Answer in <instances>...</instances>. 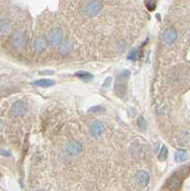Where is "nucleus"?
Instances as JSON below:
<instances>
[{"label": "nucleus", "mask_w": 190, "mask_h": 191, "mask_svg": "<svg viewBox=\"0 0 190 191\" xmlns=\"http://www.w3.org/2000/svg\"><path fill=\"white\" fill-rule=\"evenodd\" d=\"M102 10L101 1H89L84 7V13L88 16H96Z\"/></svg>", "instance_id": "f257e3e1"}, {"label": "nucleus", "mask_w": 190, "mask_h": 191, "mask_svg": "<svg viewBox=\"0 0 190 191\" xmlns=\"http://www.w3.org/2000/svg\"><path fill=\"white\" fill-rule=\"evenodd\" d=\"M65 149H66L67 153H68L69 155L77 156V155H79L81 153L82 146H81V144L77 142V140L71 139V140H69V142L66 143Z\"/></svg>", "instance_id": "f03ea898"}, {"label": "nucleus", "mask_w": 190, "mask_h": 191, "mask_svg": "<svg viewBox=\"0 0 190 191\" xmlns=\"http://www.w3.org/2000/svg\"><path fill=\"white\" fill-rule=\"evenodd\" d=\"M63 37V33L62 30L60 28H55V29L50 33V35L48 36V40L50 44L53 45V46H57V45L60 44L62 41Z\"/></svg>", "instance_id": "7ed1b4c3"}, {"label": "nucleus", "mask_w": 190, "mask_h": 191, "mask_svg": "<svg viewBox=\"0 0 190 191\" xmlns=\"http://www.w3.org/2000/svg\"><path fill=\"white\" fill-rule=\"evenodd\" d=\"M27 111H28V106L24 102H22V100L16 102L13 105V108H12V113L14 116H23L27 113Z\"/></svg>", "instance_id": "20e7f679"}, {"label": "nucleus", "mask_w": 190, "mask_h": 191, "mask_svg": "<svg viewBox=\"0 0 190 191\" xmlns=\"http://www.w3.org/2000/svg\"><path fill=\"white\" fill-rule=\"evenodd\" d=\"M178 37V33H177V31L175 29H173V28H169V29H166L164 32V35H163V39L164 41L166 43V44H173L176 39Z\"/></svg>", "instance_id": "39448f33"}, {"label": "nucleus", "mask_w": 190, "mask_h": 191, "mask_svg": "<svg viewBox=\"0 0 190 191\" xmlns=\"http://www.w3.org/2000/svg\"><path fill=\"white\" fill-rule=\"evenodd\" d=\"M149 179H150L149 173L145 170H139L136 174V182L138 183L139 186L142 187L146 186L149 183Z\"/></svg>", "instance_id": "423d86ee"}, {"label": "nucleus", "mask_w": 190, "mask_h": 191, "mask_svg": "<svg viewBox=\"0 0 190 191\" xmlns=\"http://www.w3.org/2000/svg\"><path fill=\"white\" fill-rule=\"evenodd\" d=\"M104 133V125L100 121H95L90 127V134L95 138H98Z\"/></svg>", "instance_id": "0eeeda50"}, {"label": "nucleus", "mask_w": 190, "mask_h": 191, "mask_svg": "<svg viewBox=\"0 0 190 191\" xmlns=\"http://www.w3.org/2000/svg\"><path fill=\"white\" fill-rule=\"evenodd\" d=\"M182 181L178 176L171 177L167 181V191H176L179 187L181 186Z\"/></svg>", "instance_id": "6e6552de"}, {"label": "nucleus", "mask_w": 190, "mask_h": 191, "mask_svg": "<svg viewBox=\"0 0 190 191\" xmlns=\"http://www.w3.org/2000/svg\"><path fill=\"white\" fill-rule=\"evenodd\" d=\"M73 49H74V42H73L71 39H67L66 41L61 43V45L58 48V51L61 54L66 55V54L71 53L73 51Z\"/></svg>", "instance_id": "1a4fd4ad"}, {"label": "nucleus", "mask_w": 190, "mask_h": 191, "mask_svg": "<svg viewBox=\"0 0 190 191\" xmlns=\"http://www.w3.org/2000/svg\"><path fill=\"white\" fill-rule=\"evenodd\" d=\"M24 42H25L24 36L20 32H15L13 36V43L14 46L20 48L24 45Z\"/></svg>", "instance_id": "9d476101"}, {"label": "nucleus", "mask_w": 190, "mask_h": 191, "mask_svg": "<svg viewBox=\"0 0 190 191\" xmlns=\"http://www.w3.org/2000/svg\"><path fill=\"white\" fill-rule=\"evenodd\" d=\"M33 84L39 87H50V86H54L55 84V81L53 80H50V78H41V80H37L36 81H33Z\"/></svg>", "instance_id": "9b49d317"}, {"label": "nucleus", "mask_w": 190, "mask_h": 191, "mask_svg": "<svg viewBox=\"0 0 190 191\" xmlns=\"http://www.w3.org/2000/svg\"><path fill=\"white\" fill-rule=\"evenodd\" d=\"M179 142L183 146H190V133L183 131L179 136Z\"/></svg>", "instance_id": "f8f14e48"}, {"label": "nucleus", "mask_w": 190, "mask_h": 191, "mask_svg": "<svg viewBox=\"0 0 190 191\" xmlns=\"http://www.w3.org/2000/svg\"><path fill=\"white\" fill-rule=\"evenodd\" d=\"M114 91H115V94L118 96V97L122 98L125 94V91H126V85L124 83H118L117 82V84L114 87Z\"/></svg>", "instance_id": "ddd939ff"}, {"label": "nucleus", "mask_w": 190, "mask_h": 191, "mask_svg": "<svg viewBox=\"0 0 190 191\" xmlns=\"http://www.w3.org/2000/svg\"><path fill=\"white\" fill-rule=\"evenodd\" d=\"M35 51L36 52H41L46 48V43L45 40L42 37H37L35 40Z\"/></svg>", "instance_id": "4468645a"}, {"label": "nucleus", "mask_w": 190, "mask_h": 191, "mask_svg": "<svg viewBox=\"0 0 190 191\" xmlns=\"http://www.w3.org/2000/svg\"><path fill=\"white\" fill-rule=\"evenodd\" d=\"M188 158V154L185 150H178L175 153V160L178 162H182L186 161Z\"/></svg>", "instance_id": "2eb2a0df"}, {"label": "nucleus", "mask_w": 190, "mask_h": 191, "mask_svg": "<svg viewBox=\"0 0 190 191\" xmlns=\"http://www.w3.org/2000/svg\"><path fill=\"white\" fill-rule=\"evenodd\" d=\"M75 76L76 77L80 78V80H85V81L91 80H93V77H94V76L92 74H90V73H88V72H85V71H79V72H76V74H75Z\"/></svg>", "instance_id": "dca6fc26"}, {"label": "nucleus", "mask_w": 190, "mask_h": 191, "mask_svg": "<svg viewBox=\"0 0 190 191\" xmlns=\"http://www.w3.org/2000/svg\"><path fill=\"white\" fill-rule=\"evenodd\" d=\"M105 111V108L101 105H96V106H92L91 108L88 109V113H91V114H99V113H102V112Z\"/></svg>", "instance_id": "f3484780"}, {"label": "nucleus", "mask_w": 190, "mask_h": 191, "mask_svg": "<svg viewBox=\"0 0 190 191\" xmlns=\"http://www.w3.org/2000/svg\"><path fill=\"white\" fill-rule=\"evenodd\" d=\"M137 123H138V127L139 128V130L144 131L145 129L147 128V122L143 117H139L137 121Z\"/></svg>", "instance_id": "a211bd4d"}, {"label": "nucleus", "mask_w": 190, "mask_h": 191, "mask_svg": "<svg viewBox=\"0 0 190 191\" xmlns=\"http://www.w3.org/2000/svg\"><path fill=\"white\" fill-rule=\"evenodd\" d=\"M167 156H168V149L166 148V146H161V149L159 153V160L160 161H165L167 159Z\"/></svg>", "instance_id": "6ab92c4d"}, {"label": "nucleus", "mask_w": 190, "mask_h": 191, "mask_svg": "<svg viewBox=\"0 0 190 191\" xmlns=\"http://www.w3.org/2000/svg\"><path fill=\"white\" fill-rule=\"evenodd\" d=\"M10 29L9 22L5 19H0V33H6Z\"/></svg>", "instance_id": "aec40b11"}, {"label": "nucleus", "mask_w": 190, "mask_h": 191, "mask_svg": "<svg viewBox=\"0 0 190 191\" xmlns=\"http://www.w3.org/2000/svg\"><path fill=\"white\" fill-rule=\"evenodd\" d=\"M130 76V72L129 71H123L120 75V77H118V80H120V83H121V81H125L128 80V77Z\"/></svg>", "instance_id": "412c9836"}, {"label": "nucleus", "mask_w": 190, "mask_h": 191, "mask_svg": "<svg viewBox=\"0 0 190 191\" xmlns=\"http://www.w3.org/2000/svg\"><path fill=\"white\" fill-rule=\"evenodd\" d=\"M144 4H145V6H146L147 10H149V11L152 12V11H154L156 9V5H157V2H156V1H145Z\"/></svg>", "instance_id": "4be33fe9"}, {"label": "nucleus", "mask_w": 190, "mask_h": 191, "mask_svg": "<svg viewBox=\"0 0 190 191\" xmlns=\"http://www.w3.org/2000/svg\"><path fill=\"white\" fill-rule=\"evenodd\" d=\"M136 55H137V51L135 50V51H132L129 55H128L127 58L128 59H131V60H135L136 59Z\"/></svg>", "instance_id": "5701e85b"}, {"label": "nucleus", "mask_w": 190, "mask_h": 191, "mask_svg": "<svg viewBox=\"0 0 190 191\" xmlns=\"http://www.w3.org/2000/svg\"><path fill=\"white\" fill-rule=\"evenodd\" d=\"M0 154L5 156V157H10L11 156V153L9 152V151L5 150V149H1V150H0Z\"/></svg>", "instance_id": "b1692460"}, {"label": "nucleus", "mask_w": 190, "mask_h": 191, "mask_svg": "<svg viewBox=\"0 0 190 191\" xmlns=\"http://www.w3.org/2000/svg\"><path fill=\"white\" fill-rule=\"evenodd\" d=\"M41 191H45V190H41Z\"/></svg>", "instance_id": "393cba45"}]
</instances>
